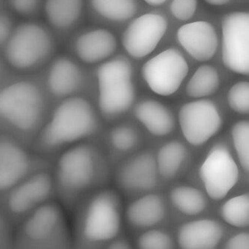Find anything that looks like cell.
Masks as SVG:
<instances>
[{"instance_id":"cell-1","label":"cell","mask_w":249,"mask_h":249,"mask_svg":"<svg viewBox=\"0 0 249 249\" xmlns=\"http://www.w3.org/2000/svg\"><path fill=\"white\" fill-rule=\"evenodd\" d=\"M60 45L41 18L18 20L1 54L12 72L40 74L60 51Z\"/></svg>"},{"instance_id":"cell-2","label":"cell","mask_w":249,"mask_h":249,"mask_svg":"<svg viewBox=\"0 0 249 249\" xmlns=\"http://www.w3.org/2000/svg\"><path fill=\"white\" fill-rule=\"evenodd\" d=\"M35 74H16L0 85V118L20 130L33 129L44 109V94Z\"/></svg>"},{"instance_id":"cell-3","label":"cell","mask_w":249,"mask_h":249,"mask_svg":"<svg viewBox=\"0 0 249 249\" xmlns=\"http://www.w3.org/2000/svg\"><path fill=\"white\" fill-rule=\"evenodd\" d=\"M98 121L93 108L82 97L62 99L42 135L43 143L58 147L77 142L93 134Z\"/></svg>"},{"instance_id":"cell-4","label":"cell","mask_w":249,"mask_h":249,"mask_svg":"<svg viewBox=\"0 0 249 249\" xmlns=\"http://www.w3.org/2000/svg\"><path fill=\"white\" fill-rule=\"evenodd\" d=\"M189 71V67L181 52L175 48L152 57L143 65V79L150 89L161 96H170L179 89Z\"/></svg>"},{"instance_id":"cell-5","label":"cell","mask_w":249,"mask_h":249,"mask_svg":"<svg viewBox=\"0 0 249 249\" xmlns=\"http://www.w3.org/2000/svg\"><path fill=\"white\" fill-rule=\"evenodd\" d=\"M222 59L225 67L241 75L249 74V15L228 14L222 22Z\"/></svg>"},{"instance_id":"cell-6","label":"cell","mask_w":249,"mask_h":249,"mask_svg":"<svg viewBox=\"0 0 249 249\" xmlns=\"http://www.w3.org/2000/svg\"><path fill=\"white\" fill-rule=\"evenodd\" d=\"M199 177L213 200L224 199L239 180V167L223 143L213 146L200 166Z\"/></svg>"},{"instance_id":"cell-7","label":"cell","mask_w":249,"mask_h":249,"mask_svg":"<svg viewBox=\"0 0 249 249\" xmlns=\"http://www.w3.org/2000/svg\"><path fill=\"white\" fill-rule=\"evenodd\" d=\"M178 122L183 136L195 147L205 144L222 126L216 104L204 98L184 104L178 112Z\"/></svg>"},{"instance_id":"cell-8","label":"cell","mask_w":249,"mask_h":249,"mask_svg":"<svg viewBox=\"0 0 249 249\" xmlns=\"http://www.w3.org/2000/svg\"><path fill=\"white\" fill-rule=\"evenodd\" d=\"M121 215L116 196L109 191L98 194L89 205L84 234L90 242L112 240L119 233Z\"/></svg>"},{"instance_id":"cell-9","label":"cell","mask_w":249,"mask_h":249,"mask_svg":"<svg viewBox=\"0 0 249 249\" xmlns=\"http://www.w3.org/2000/svg\"><path fill=\"white\" fill-rule=\"evenodd\" d=\"M168 22L158 14H145L133 19L122 35V45L131 57H147L167 32Z\"/></svg>"},{"instance_id":"cell-10","label":"cell","mask_w":249,"mask_h":249,"mask_svg":"<svg viewBox=\"0 0 249 249\" xmlns=\"http://www.w3.org/2000/svg\"><path fill=\"white\" fill-rule=\"evenodd\" d=\"M81 64L68 52L59 51L41 71L49 93L60 99L76 95L85 78Z\"/></svg>"},{"instance_id":"cell-11","label":"cell","mask_w":249,"mask_h":249,"mask_svg":"<svg viewBox=\"0 0 249 249\" xmlns=\"http://www.w3.org/2000/svg\"><path fill=\"white\" fill-rule=\"evenodd\" d=\"M66 52L84 65L99 64L106 61L117 49L115 35L105 29H91L72 34L63 44Z\"/></svg>"},{"instance_id":"cell-12","label":"cell","mask_w":249,"mask_h":249,"mask_svg":"<svg viewBox=\"0 0 249 249\" xmlns=\"http://www.w3.org/2000/svg\"><path fill=\"white\" fill-rule=\"evenodd\" d=\"M93 151L86 144L75 146L65 152L57 162L60 185L70 191H79L90 185L95 177Z\"/></svg>"},{"instance_id":"cell-13","label":"cell","mask_w":249,"mask_h":249,"mask_svg":"<svg viewBox=\"0 0 249 249\" xmlns=\"http://www.w3.org/2000/svg\"><path fill=\"white\" fill-rule=\"evenodd\" d=\"M85 5L86 0H44L41 19L62 44L74 33Z\"/></svg>"},{"instance_id":"cell-14","label":"cell","mask_w":249,"mask_h":249,"mask_svg":"<svg viewBox=\"0 0 249 249\" xmlns=\"http://www.w3.org/2000/svg\"><path fill=\"white\" fill-rule=\"evenodd\" d=\"M177 40L193 58L206 62L213 58L218 47V36L212 24L205 21L185 24L177 31Z\"/></svg>"},{"instance_id":"cell-15","label":"cell","mask_w":249,"mask_h":249,"mask_svg":"<svg viewBox=\"0 0 249 249\" xmlns=\"http://www.w3.org/2000/svg\"><path fill=\"white\" fill-rule=\"evenodd\" d=\"M158 174L154 156L150 153H142L121 169L119 181L128 191H150L157 185Z\"/></svg>"},{"instance_id":"cell-16","label":"cell","mask_w":249,"mask_h":249,"mask_svg":"<svg viewBox=\"0 0 249 249\" xmlns=\"http://www.w3.org/2000/svg\"><path fill=\"white\" fill-rule=\"evenodd\" d=\"M52 180L46 173H40L17 186L10 194L8 207L15 213L27 212L41 205L50 195Z\"/></svg>"},{"instance_id":"cell-17","label":"cell","mask_w":249,"mask_h":249,"mask_svg":"<svg viewBox=\"0 0 249 249\" xmlns=\"http://www.w3.org/2000/svg\"><path fill=\"white\" fill-rule=\"evenodd\" d=\"M223 236L217 221L203 219L183 225L178 233V246L183 249H213Z\"/></svg>"},{"instance_id":"cell-18","label":"cell","mask_w":249,"mask_h":249,"mask_svg":"<svg viewBox=\"0 0 249 249\" xmlns=\"http://www.w3.org/2000/svg\"><path fill=\"white\" fill-rule=\"evenodd\" d=\"M29 169V159L17 143L0 140V191L18 185Z\"/></svg>"},{"instance_id":"cell-19","label":"cell","mask_w":249,"mask_h":249,"mask_svg":"<svg viewBox=\"0 0 249 249\" xmlns=\"http://www.w3.org/2000/svg\"><path fill=\"white\" fill-rule=\"evenodd\" d=\"M134 115L153 136H167L175 127L172 112L156 100H145L139 103L135 107Z\"/></svg>"},{"instance_id":"cell-20","label":"cell","mask_w":249,"mask_h":249,"mask_svg":"<svg viewBox=\"0 0 249 249\" xmlns=\"http://www.w3.org/2000/svg\"><path fill=\"white\" fill-rule=\"evenodd\" d=\"M61 221L58 207L53 204L39 205L28 218L24 226V233L30 240L42 241L52 236Z\"/></svg>"},{"instance_id":"cell-21","label":"cell","mask_w":249,"mask_h":249,"mask_svg":"<svg viewBox=\"0 0 249 249\" xmlns=\"http://www.w3.org/2000/svg\"><path fill=\"white\" fill-rule=\"evenodd\" d=\"M98 91V107L107 116L124 113L136 99V88L132 81L101 89Z\"/></svg>"},{"instance_id":"cell-22","label":"cell","mask_w":249,"mask_h":249,"mask_svg":"<svg viewBox=\"0 0 249 249\" xmlns=\"http://www.w3.org/2000/svg\"><path fill=\"white\" fill-rule=\"evenodd\" d=\"M165 216V206L160 196L148 194L131 204L126 211V217L137 228L153 227Z\"/></svg>"},{"instance_id":"cell-23","label":"cell","mask_w":249,"mask_h":249,"mask_svg":"<svg viewBox=\"0 0 249 249\" xmlns=\"http://www.w3.org/2000/svg\"><path fill=\"white\" fill-rule=\"evenodd\" d=\"M220 84L217 70L211 65H202L196 70L186 87L188 96L196 99L211 96L216 92Z\"/></svg>"},{"instance_id":"cell-24","label":"cell","mask_w":249,"mask_h":249,"mask_svg":"<svg viewBox=\"0 0 249 249\" xmlns=\"http://www.w3.org/2000/svg\"><path fill=\"white\" fill-rule=\"evenodd\" d=\"M89 2L97 15L112 22L132 19L139 8L136 0H89Z\"/></svg>"},{"instance_id":"cell-25","label":"cell","mask_w":249,"mask_h":249,"mask_svg":"<svg viewBox=\"0 0 249 249\" xmlns=\"http://www.w3.org/2000/svg\"><path fill=\"white\" fill-rule=\"evenodd\" d=\"M133 73V66L126 59L116 58L103 62L97 70L98 89L130 81Z\"/></svg>"},{"instance_id":"cell-26","label":"cell","mask_w":249,"mask_h":249,"mask_svg":"<svg viewBox=\"0 0 249 249\" xmlns=\"http://www.w3.org/2000/svg\"><path fill=\"white\" fill-rule=\"evenodd\" d=\"M186 155V147L181 142L173 141L165 143L160 148L156 159L159 174L167 179L174 178Z\"/></svg>"},{"instance_id":"cell-27","label":"cell","mask_w":249,"mask_h":249,"mask_svg":"<svg viewBox=\"0 0 249 249\" xmlns=\"http://www.w3.org/2000/svg\"><path fill=\"white\" fill-rule=\"evenodd\" d=\"M170 200L181 213L188 216H196L206 208V199L197 188L190 186H178L170 192Z\"/></svg>"},{"instance_id":"cell-28","label":"cell","mask_w":249,"mask_h":249,"mask_svg":"<svg viewBox=\"0 0 249 249\" xmlns=\"http://www.w3.org/2000/svg\"><path fill=\"white\" fill-rule=\"evenodd\" d=\"M221 216L228 224L236 228L249 225V195L237 196L225 202L221 208Z\"/></svg>"},{"instance_id":"cell-29","label":"cell","mask_w":249,"mask_h":249,"mask_svg":"<svg viewBox=\"0 0 249 249\" xmlns=\"http://www.w3.org/2000/svg\"><path fill=\"white\" fill-rule=\"evenodd\" d=\"M232 139L242 168L249 171V122L240 121L233 126Z\"/></svg>"},{"instance_id":"cell-30","label":"cell","mask_w":249,"mask_h":249,"mask_svg":"<svg viewBox=\"0 0 249 249\" xmlns=\"http://www.w3.org/2000/svg\"><path fill=\"white\" fill-rule=\"evenodd\" d=\"M5 7L18 20L41 18L44 0H5Z\"/></svg>"},{"instance_id":"cell-31","label":"cell","mask_w":249,"mask_h":249,"mask_svg":"<svg viewBox=\"0 0 249 249\" xmlns=\"http://www.w3.org/2000/svg\"><path fill=\"white\" fill-rule=\"evenodd\" d=\"M228 103L232 110L241 115L249 113V84L240 81L232 86L228 93Z\"/></svg>"},{"instance_id":"cell-32","label":"cell","mask_w":249,"mask_h":249,"mask_svg":"<svg viewBox=\"0 0 249 249\" xmlns=\"http://www.w3.org/2000/svg\"><path fill=\"white\" fill-rule=\"evenodd\" d=\"M138 247L141 249H170L174 243L167 233L158 230L145 232L139 237Z\"/></svg>"},{"instance_id":"cell-33","label":"cell","mask_w":249,"mask_h":249,"mask_svg":"<svg viewBox=\"0 0 249 249\" xmlns=\"http://www.w3.org/2000/svg\"><path fill=\"white\" fill-rule=\"evenodd\" d=\"M112 145L121 151L133 148L138 141L136 131L128 126H119L112 129L110 135Z\"/></svg>"},{"instance_id":"cell-34","label":"cell","mask_w":249,"mask_h":249,"mask_svg":"<svg viewBox=\"0 0 249 249\" xmlns=\"http://www.w3.org/2000/svg\"><path fill=\"white\" fill-rule=\"evenodd\" d=\"M198 0H173L170 4V12L176 19L188 21L195 15Z\"/></svg>"},{"instance_id":"cell-35","label":"cell","mask_w":249,"mask_h":249,"mask_svg":"<svg viewBox=\"0 0 249 249\" xmlns=\"http://www.w3.org/2000/svg\"><path fill=\"white\" fill-rule=\"evenodd\" d=\"M18 21L6 8L0 10V54L9 40Z\"/></svg>"},{"instance_id":"cell-36","label":"cell","mask_w":249,"mask_h":249,"mask_svg":"<svg viewBox=\"0 0 249 249\" xmlns=\"http://www.w3.org/2000/svg\"><path fill=\"white\" fill-rule=\"evenodd\" d=\"M226 249H249V234L246 232L235 235L226 243Z\"/></svg>"},{"instance_id":"cell-37","label":"cell","mask_w":249,"mask_h":249,"mask_svg":"<svg viewBox=\"0 0 249 249\" xmlns=\"http://www.w3.org/2000/svg\"><path fill=\"white\" fill-rule=\"evenodd\" d=\"M12 73L14 72H12L8 68L2 54H0V82H2L5 78L8 77Z\"/></svg>"},{"instance_id":"cell-38","label":"cell","mask_w":249,"mask_h":249,"mask_svg":"<svg viewBox=\"0 0 249 249\" xmlns=\"http://www.w3.org/2000/svg\"><path fill=\"white\" fill-rule=\"evenodd\" d=\"M110 249H131L129 244L123 240H118L110 244L109 246Z\"/></svg>"},{"instance_id":"cell-39","label":"cell","mask_w":249,"mask_h":249,"mask_svg":"<svg viewBox=\"0 0 249 249\" xmlns=\"http://www.w3.org/2000/svg\"><path fill=\"white\" fill-rule=\"evenodd\" d=\"M205 2L211 5H214V6H221V5H225L229 3L231 0H204Z\"/></svg>"},{"instance_id":"cell-40","label":"cell","mask_w":249,"mask_h":249,"mask_svg":"<svg viewBox=\"0 0 249 249\" xmlns=\"http://www.w3.org/2000/svg\"><path fill=\"white\" fill-rule=\"evenodd\" d=\"M146 3L153 7H158L165 3L167 0H143Z\"/></svg>"},{"instance_id":"cell-41","label":"cell","mask_w":249,"mask_h":249,"mask_svg":"<svg viewBox=\"0 0 249 249\" xmlns=\"http://www.w3.org/2000/svg\"><path fill=\"white\" fill-rule=\"evenodd\" d=\"M6 8V7H5V0H0V10L3 9V8Z\"/></svg>"}]
</instances>
